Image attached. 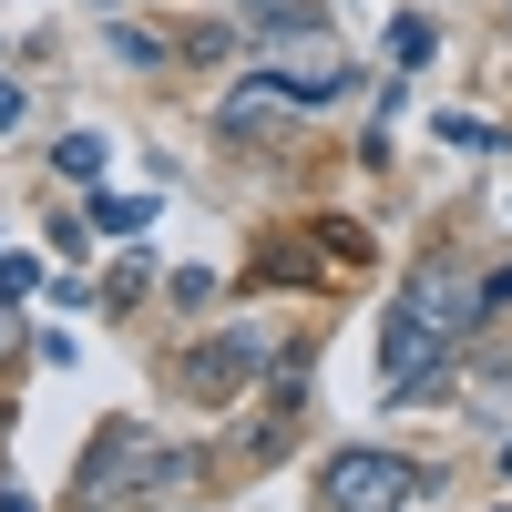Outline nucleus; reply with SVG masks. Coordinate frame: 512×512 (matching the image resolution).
<instances>
[{"instance_id": "obj_10", "label": "nucleus", "mask_w": 512, "mask_h": 512, "mask_svg": "<svg viewBox=\"0 0 512 512\" xmlns=\"http://www.w3.org/2000/svg\"><path fill=\"white\" fill-rule=\"evenodd\" d=\"M11 123H21V82H0V134H11Z\"/></svg>"}, {"instance_id": "obj_7", "label": "nucleus", "mask_w": 512, "mask_h": 512, "mask_svg": "<svg viewBox=\"0 0 512 512\" xmlns=\"http://www.w3.org/2000/svg\"><path fill=\"white\" fill-rule=\"evenodd\" d=\"M441 144H472V154H492L502 134H492V123H482V113H441Z\"/></svg>"}, {"instance_id": "obj_2", "label": "nucleus", "mask_w": 512, "mask_h": 512, "mask_svg": "<svg viewBox=\"0 0 512 512\" xmlns=\"http://www.w3.org/2000/svg\"><path fill=\"white\" fill-rule=\"evenodd\" d=\"M318 492H328V512H400L420 492V472H410L400 451H338Z\"/></svg>"}, {"instance_id": "obj_9", "label": "nucleus", "mask_w": 512, "mask_h": 512, "mask_svg": "<svg viewBox=\"0 0 512 512\" xmlns=\"http://www.w3.org/2000/svg\"><path fill=\"white\" fill-rule=\"evenodd\" d=\"M390 62H431V21H390Z\"/></svg>"}, {"instance_id": "obj_5", "label": "nucleus", "mask_w": 512, "mask_h": 512, "mask_svg": "<svg viewBox=\"0 0 512 512\" xmlns=\"http://www.w3.org/2000/svg\"><path fill=\"white\" fill-rule=\"evenodd\" d=\"M93 226H103V236H144V226H154V195H103Z\"/></svg>"}, {"instance_id": "obj_3", "label": "nucleus", "mask_w": 512, "mask_h": 512, "mask_svg": "<svg viewBox=\"0 0 512 512\" xmlns=\"http://www.w3.org/2000/svg\"><path fill=\"white\" fill-rule=\"evenodd\" d=\"M287 123H297V93H287L277 72H246L236 93L216 103V134L226 144H267V134H287Z\"/></svg>"}, {"instance_id": "obj_4", "label": "nucleus", "mask_w": 512, "mask_h": 512, "mask_svg": "<svg viewBox=\"0 0 512 512\" xmlns=\"http://www.w3.org/2000/svg\"><path fill=\"white\" fill-rule=\"evenodd\" d=\"M246 369H256V338H226V349H195L175 379H185L195 400H236V390H246Z\"/></svg>"}, {"instance_id": "obj_6", "label": "nucleus", "mask_w": 512, "mask_h": 512, "mask_svg": "<svg viewBox=\"0 0 512 512\" xmlns=\"http://www.w3.org/2000/svg\"><path fill=\"white\" fill-rule=\"evenodd\" d=\"M52 164H62L72 185H93V175H103V134H62V144H52Z\"/></svg>"}, {"instance_id": "obj_1", "label": "nucleus", "mask_w": 512, "mask_h": 512, "mask_svg": "<svg viewBox=\"0 0 512 512\" xmlns=\"http://www.w3.org/2000/svg\"><path fill=\"white\" fill-rule=\"evenodd\" d=\"M472 308H482V287L451 267V256H431V267H410V287L390 297V318H379V390L390 400H410L420 379L441 369V349L461 328H472Z\"/></svg>"}, {"instance_id": "obj_8", "label": "nucleus", "mask_w": 512, "mask_h": 512, "mask_svg": "<svg viewBox=\"0 0 512 512\" xmlns=\"http://www.w3.org/2000/svg\"><path fill=\"white\" fill-rule=\"evenodd\" d=\"M31 287H41V267H31V256H0V308H21Z\"/></svg>"}]
</instances>
